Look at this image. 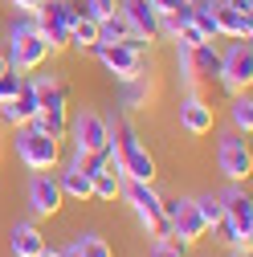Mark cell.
<instances>
[{
  "label": "cell",
  "instance_id": "cell-1",
  "mask_svg": "<svg viewBox=\"0 0 253 257\" xmlns=\"http://www.w3.org/2000/svg\"><path fill=\"white\" fill-rule=\"evenodd\" d=\"M49 53L53 49H49V41L41 33L37 17L33 13H21V21H13V29H9V66H13V74L41 70L49 61Z\"/></svg>",
  "mask_w": 253,
  "mask_h": 257
},
{
  "label": "cell",
  "instance_id": "cell-2",
  "mask_svg": "<svg viewBox=\"0 0 253 257\" xmlns=\"http://www.w3.org/2000/svg\"><path fill=\"white\" fill-rule=\"evenodd\" d=\"M110 143H114V159H118V176L143 180V184L155 180V159H151V151L139 143V131H135L126 118L110 122Z\"/></svg>",
  "mask_w": 253,
  "mask_h": 257
},
{
  "label": "cell",
  "instance_id": "cell-3",
  "mask_svg": "<svg viewBox=\"0 0 253 257\" xmlns=\"http://www.w3.org/2000/svg\"><path fill=\"white\" fill-rule=\"evenodd\" d=\"M33 126L53 135V139H66V131H70V106H66V90H61L57 78L37 82V118H33Z\"/></svg>",
  "mask_w": 253,
  "mask_h": 257
},
{
  "label": "cell",
  "instance_id": "cell-4",
  "mask_svg": "<svg viewBox=\"0 0 253 257\" xmlns=\"http://www.w3.org/2000/svg\"><path fill=\"white\" fill-rule=\"evenodd\" d=\"M17 159L29 168V172H53L57 168V159H61V139L37 131L33 122L29 126H17Z\"/></svg>",
  "mask_w": 253,
  "mask_h": 257
},
{
  "label": "cell",
  "instance_id": "cell-5",
  "mask_svg": "<svg viewBox=\"0 0 253 257\" xmlns=\"http://www.w3.org/2000/svg\"><path fill=\"white\" fill-rule=\"evenodd\" d=\"M122 196L131 200V208H135V216H139V224L151 233V237H168V220H164V196L155 192L151 184H143V180H126L122 184Z\"/></svg>",
  "mask_w": 253,
  "mask_h": 257
},
{
  "label": "cell",
  "instance_id": "cell-6",
  "mask_svg": "<svg viewBox=\"0 0 253 257\" xmlns=\"http://www.w3.org/2000/svg\"><path fill=\"white\" fill-rule=\"evenodd\" d=\"M78 5L74 0H45V5L37 9V25H41V33L49 41V49H70V33H74V21H78Z\"/></svg>",
  "mask_w": 253,
  "mask_h": 257
},
{
  "label": "cell",
  "instance_id": "cell-7",
  "mask_svg": "<svg viewBox=\"0 0 253 257\" xmlns=\"http://www.w3.org/2000/svg\"><path fill=\"white\" fill-rule=\"evenodd\" d=\"M94 57L102 61V70L106 74H114L118 82H126V78H139L143 74V49H135V45H122V41H98L94 45Z\"/></svg>",
  "mask_w": 253,
  "mask_h": 257
},
{
  "label": "cell",
  "instance_id": "cell-8",
  "mask_svg": "<svg viewBox=\"0 0 253 257\" xmlns=\"http://www.w3.org/2000/svg\"><path fill=\"white\" fill-rule=\"evenodd\" d=\"M249 82H253V49H249V41H233L220 53V86L229 94H241V90H249Z\"/></svg>",
  "mask_w": 253,
  "mask_h": 257
},
{
  "label": "cell",
  "instance_id": "cell-9",
  "mask_svg": "<svg viewBox=\"0 0 253 257\" xmlns=\"http://www.w3.org/2000/svg\"><path fill=\"white\" fill-rule=\"evenodd\" d=\"M216 164H220V172H225L233 184H245V180H249V172H253V155H249L245 135L229 131L225 139H220V143H216Z\"/></svg>",
  "mask_w": 253,
  "mask_h": 257
},
{
  "label": "cell",
  "instance_id": "cell-10",
  "mask_svg": "<svg viewBox=\"0 0 253 257\" xmlns=\"http://www.w3.org/2000/svg\"><path fill=\"white\" fill-rule=\"evenodd\" d=\"M70 135H74V155L102 151V147L110 143V122H106L98 110H82V114L70 122Z\"/></svg>",
  "mask_w": 253,
  "mask_h": 257
},
{
  "label": "cell",
  "instance_id": "cell-11",
  "mask_svg": "<svg viewBox=\"0 0 253 257\" xmlns=\"http://www.w3.org/2000/svg\"><path fill=\"white\" fill-rule=\"evenodd\" d=\"M204 233H208V224H204V216H200L196 200H180L176 216L168 220V237H172V241H180V245L188 249V245H196Z\"/></svg>",
  "mask_w": 253,
  "mask_h": 257
},
{
  "label": "cell",
  "instance_id": "cell-12",
  "mask_svg": "<svg viewBox=\"0 0 253 257\" xmlns=\"http://www.w3.org/2000/svg\"><path fill=\"white\" fill-rule=\"evenodd\" d=\"M37 118V82H21V90H17V98H9V102H0V122L5 126H29Z\"/></svg>",
  "mask_w": 253,
  "mask_h": 257
},
{
  "label": "cell",
  "instance_id": "cell-13",
  "mask_svg": "<svg viewBox=\"0 0 253 257\" xmlns=\"http://www.w3.org/2000/svg\"><path fill=\"white\" fill-rule=\"evenodd\" d=\"M220 216H225L237 233L253 237V200H249V192L241 184H233L225 196H220Z\"/></svg>",
  "mask_w": 253,
  "mask_h": 257
},
{
  "label": "cell",
  "instance_id": "cell-14",
  "mask_svg": "<svg viewBox=\"0 0 253 257\" xmlns=\"http://www.w3.org/2000/svg\"><path fill=\"white\" fill-rule=\"evenodd\" d=\"M29 204H33L37 216H57L61 204H66V196H61V188H57V176L37 172L33 184H29Z\"/></svg>",
  "mask_w": 253,
  "mask_h": 257
},
{
  "label": "cell",
  "instance_id": "cell-15",
  "mask_svg": "<svg viewBox=\"0 0 253 257\" xmlns=\"http://www.w3.org/2000/svg\"><path fill=\"white\" fill-rule=\"evenodd\" d=\"M180 126L192 139H204V135H212V126H216V114H212V106L200 98V94H188V98L180 102Z\"/></svg>",
  "mask_w": 253,
  "mask_h": 257
},
{
  "label": "cell",
  "instance_id": "cell-16",
  "mask_svg": "<svg viewBox=\"0 0 253 257\" xmlns=\"http://www.w3.org/2000/svg\"><path fill=\"white\" fill-rule=\"evenodd\" d=\"M118 13L131 21V29L151 45L155 37H160V13H155L151 0H118Z\"/></svg>",
  "mask_w": 253,
  "mask_h": 257
},
{
  "label": "cell",
  "instance_id": "cell-17",
  "mask_svg": "<svg viewBox=\"0 0 253 257\" xmlns=\"http://www.w3.org/2000/svg\"><path fill=\"white\" fill-rule=\"evenodd\" d=\"M184 61V74H196V78H220V49L212 41H200L192 49L180 53Z\"/></svg>",
  "mask_w": 253,
  "mask_h": 257
},
{
  "label": "cell",
  "instance_id": "cell-18",
  "mask_svg": "<svg viewBox=\"0 0 253 257\" xmlns=\"http://www.w3.org/2000/svg\"><path fill=\"white\" fill-rule=\"evenodd\" d=\"M9 249H13V257H41L49 249V241L41 237V229L33 220H17L9 233Z\"/></svg>",
  "mask_w": 253,
  "mask_h": 257
},
{
  "label": "cell",
  "instance_id": "cell-19",
  "mask_svg": "<svg viewBox=\"0 0 253 257\" xmlns=\"http://www.w3.org/2000/svg\"><path fill=\"white\" fill-rule=\"evenodd\" d=\"M212 13H216V33L220 37H233V41H249L253 37V17H245V13H237V9H229V5H212Z\"/></svg>",
  "mask_w": 253,
  "mask_h": 257
},
{
  "label": "cell",
  "instance_id": "cell-20",
  "mask_svg": "<svg viewBox=\"0 0 253 257\" xmlns=\"http://www.w3.org/2000/svg\"><path fill=\"white\" fill-rule=\"evenodd\" d=\"M98 33H102V41H122V45H135V49H147V41L131 29V21H126L122 13H114V17H106L102 25H98Z\"/></svg>",
  "mask_w": 253,
  "mask_h": 257
},
{
  "label": "cell",
  "instance_id": "cell-21",
  "mask_svg": "<svg viewBox=\"0 0 253 257\" xmlns=\"http://www.w3.org/2000/svg\"><path fill=\"white\" fill-rule=\"evenodd\" d=\"M57 188H61V196H70V200H90V176L78 164H66L57 172Z\"/></svg>",
  "mask_w": 253,
  "mask_h": 257
},
{
  "label": "cell",
  "instance_id": "cell-22",
  "mask_svg": "<svg viewBox=\"0 0 253 257\" xmlns=\"http://www.w3.org/2000/svg\"><path fill=\"white\" fill-rule=\"evenodd\" d=\"M122 196V176L118 172H98L90 180V200H106V204H114Z\"/></svg>",
  "mask_w": 253,
  "mask_h": 257
},
{
  "label": "cell",
  "instance_id": "cell-23",
  "mask_svg": "<svg viewBox=\"0 0 253 257\" xmlns=\"http://www.w3.org/2000/svg\"><path fill=\"white\" fill-rule=\"evenodd\" d=\"M212 5H216V0H192V25L200 29L204 41H216V37H220V33H216V13H212Z\"/></svg>",
  "mask_w": 253,
  "mask_h": 257
},
{
  "label": "cell",
  "instance_id": "cell-24",
  "mask_svg": "<svg viewBox=\"0 0 253 257\" xmlns=\"http://www.w3.org/2000/svg\"><path fill=\"white\" fill-rule=\"evenodd\" d=\"M233 131L237 135H249L253 131V98H249V90H241V94H233Z\"/></svg>",
  "mask_w": 253,
  "mask_h": 257
},
{
  "label": "cell",
  "instance_id": "cell-25",
  "mask_svg": "<svg viewBox=\"0 0 253 257\" xmlns=\"http://www.w3.org/2000/svg\"><path fill=\"white\" fill-rule=\"evenodd\" d=\"M98 41H102V33H98V21L78 17V21H74V33H70V45H74V49H94Z\"/></svg>",
  "mask_w": 253,
  "mask_h": 257
},
{
  "label": "cell",
  "instance_id": "cell-26",
  "mask_svg": "<svg viewBox=\"0 0 253 257\" xmlns=\"http://www.w3.org/2000/svg\"><path fill=\"white\" fill-rule=\"evenodd\" d=\"M78 249H82V257H114L110 241L98 237V233H82V237H78Z\"/></svg>",
  "mask_w": 253,
  "mask_h": 257
},
{
  "label": "cell",
  "instance_id": "cell-27",
  "mask_svg": "<svg viewBox=\"0 0 253 257\" xmlns=\"http://www.w3.org/2000/svg\"><path fill=\"white\" fill-rule=\"evenodd\" d=\"M78 13L102 25L106 17H114V13H118V0H82V9H78Z\"/></svg>",
  "mask_w": 253,
  "mask_h": 257
},
{
  "label": "cell",
  "instance_id": "cell-28",
  "mask_svg": "<svg viewBox=\"0 0 253 257\" xmlns=\"http://www.w3.org/2000/svg\"><path fill=\"white\" fill-rule=\"evenodd\" d=\"M151 257H188V249L180 241H172V237H155L151 241Z\"/></svg>",
  "mask_w": 253,
  "mask_h": 257
},
{
  "label": "cell",
  "instance_id": "cell-29",
  "mask_svg": "<svg viewBox=\"0 0 253 257\" xmlns=\"http://www.w3.org/2000/svg\"><path fill=\"white\" fill-rule=\"evenodd\" d=\"M196 208H200V216H204L208 229H216V220H220V196H200Z\"/></svg>",
  "mask_w": 253,
  "mask_h": 257
},
{
  "label": "cell",
  "instance_id": "cell-30",
  "mask_svg": "<svg viewBox=\"0 0 253 257\" xmlns=\"http://www.w3.org/2000/svg\"><path fill=\"white\" fill-rule=\"evenodd\" d=\"M172 37H180V49H192V45H200V41H204V37H200V29H196L192 21H184Z\"/></svg>",
  "mask_w": 253,
  "mask_h": 257
},
{
  "label": "cell",
  "instance_id": "cell-31",
  "mask_svg": "<svg viewBox=\"0 0 253 257\" xmlns=\"http://www.w3.org/2000/svg\"><path fill=\"white\" fill-rule=\"evenodd\" d=\"M21 82H25V78H21V74H13V70H9V74H0V102H9V98H17V90H21Z\"/></svg>",
  "mask_w": 253,
  "mask_h": 257
},
{
  "label": "cell",
  "instance_id": "cell-32",
  "mask_svg": "<svg viewBox=\"0 0 253 257\" xmlns=\"http://www.w3.org/2000/svg\"><path fill=\"white\" fill-rule=\"evenodd\" d=\"M41 5H45V0H9V9H17V13H33V17H37Z\"/></svg>",
  "mask_w": 253,
  "mask_h": 257
},
{
  "label": "cell",
  "instance_id": "cell-33",
  "mask_svg": "<svg viewBox=\"0 0 253 257\" xmlns=\"http://www.w3.org/2000/svg\"><path fill=\"white\" fill-rule=\"evenodd\" d=\"M220 5H229V9H237L245 17H253V0H220Z\"/></svg>",
  "mask_w": 253,
  "mask_h": 257
},
{
  "label": "cell",
  "instance_id": "cell-34",
  "mask_svg": "<svg viewBox=\"0 0 253 257\" xmlns=\"http://www.w3.org/2000/svg\"><path fill=\"white\" fill-rule=\"evenodd\" d=\"M61 257H82V249H78V241H74V245H66V249H61Z\"/></svg>",
  "mask_w": 253,
  "mask_h": 257
},
{
  "label": "cell",
  "instance_id": "cell-35",
  "mask_svg": "<svg viewBox=\"0 0 253 257\" xmlns=\"http://www.w3.org/2000/svg\"><path fill=\"white\" fill-rule=\"evenodd\" d=\"M13 66H9V53H0V74H9Z\"/></svg>",
  "mask_w": 253,
  "mask_h": 257
},
{
  "label": "cell",
  "instance_id": "cell-36",
  "mask_svg": "<svg viewBox=\"0 0 253 257\" xmlns=\"http://www.w3.org/2000/svg\"><path fill=\"white\" fill-rule=\"evenodd\" d=\"M41 257H61V253H53V249H45V253H41Z\"/></svg>",
  "mask_w": 253,
  "mask_h": 257
},
{
  "label": "cell",
  "instance_id": "cell-37",
  "mask_svg": "<svg viewBox=\"0 0 253 257\" xmlns=\"http://www.w3.org/2000/svg\"><path fill=\"white\" fill-rule=\"evenodd\" d=\"M233 257H249V253H233Z\"/></svg>",
  "mask_w": 253,
  "mask_h": 257
}]
</instances>
